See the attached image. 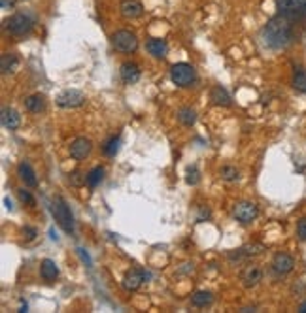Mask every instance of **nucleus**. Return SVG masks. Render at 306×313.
Wrapping results in <instances>:
<instances>
[{
  "label": "nucleus",
  "instance_id": "1",
  "mask_svg": "<svg viewBox=\"0 0 306 313\" xmlns=\"http://www.w3.org/2000/svg\"><path fill=\"white\" fill-rule=\"evenodd\" d=\"M293 36H295L293 21L280 15V13H278L276 17H272L265 25L263 32H261L263 44L266 47H271V49H282V47L289 46L293 42Z\"/></svg>",
  "mask_w": 306,
  "mask_h": 313
},
{
  "label": "nucleus",
  "instance_id": "2",
  "mask_svg": "<svg viewBox=\"0 0 306 313\" xmlns=\"http://www.w3.org/2000/svg\"><path fill=\"white\" fill-rule=\"evenodd\" d=\"M51 213L57 221V225L63 228L66 234H72L74 232V217H72V211H70L68 204L63 197H55L51 202Z\"/></svg>",
  "mask_w": 306,
  "mask_h": 313
},
{
  "label": "nucleus",
  "instance_id": "3",
  "mask_svg": "<svg viewBox=\"0 0 306 313\" xmlns=\"http://www.w3.org/2000/svg\"><path fill=\"white\" fill-rule=\"evenodd\" d=\"M6 29L15 38H23L34 29V17L30 13H15L6 21Z\"/></svg>",
  "mask_w": 306,
  "mask_h": 313
},
{
  "label": "nucleus",
  "instance_id": "4",
  "mask_svg": "<svg viewBox=\"0 0 306 313\" xmlns=\"http://www.w3.org/2000/svg\"><path fill=\"white\" fill-rule=\"evenodd\" d=\"M274 4L278 13L291 21L306 17V0H274Z\"/></svg>",
  "mask_w": 306,
  "mask_h": 313
},
{
  "label": "nucleus",
  "instance_id": "5",
  "mask_svg": "<svg viewBox=\"0 0 306 313\" xmlns=\"http://www.w3.org/2000/svg\"><path fill=\"white\" fill-rule=\"evenodd\" d=\"M170 77L178 87H191L196 80V72L191 64L178 63L170 68Z\"/></svg>",
  "mask_w": 306,
  "mask_h": 313
},
{
  "label": "nucleus",
  "instance_id": "6",
  "mask_svg": "<svg viewBox=\"0 0 306 313\" xmlns=\"http://www.w3.org/2000/svg\"><path fill=\"white\" fill-rule=\"evenodd\" d=\"M112 44L116 47V51L125 53V55L138 49V38L131 30H117L116 34L112 36Z\"/></svg>",
  "mask_w": 306,
  "mask_h": 313
},
{
  "label": "nucleus",
  "instance_id": "7",
  "mask_svg": "<svg viewBox=\"0 0 306 313\" xmlns=\"http://www.w3.org/2000/svg\"><path fill=\"white\" fill-rule=\"evenodd\" d=\"M232 215H235V219L238 223H242V225H248L251 221H255V217L259 215V209L255 206L254 202H248V200H244V202H238L232 209Z\"/></svg>",
  "mask_w": 306,
  "mask_h": 313
},
{
  "label": "nucleus",
  "instance_id": "8",
  "mask_svg": "<svg viewBox=\"0 0 306 313\" xmlns=\"http://www.w3.org/2000/svg\"><path fill=\"white\" fill-rule=\"evenodd\" d=\"M148 278V273L144 272V270H138V268H131V270H127L125 272V276H123V289L129 290V292H133V290H138L140 285L144 283V279Z\"/></svg>",
  "mask_w": 306,
  "mask_h": 313
},
{
  "label": "nucleus",
  "instance_id": "9",
  "mask_svg": "<svg viewBox=\"0 0 306 313\" xmlns=\"http://www.w3.org/2000/svg\"><path fill=\"white\" fill-rule=\"evenodd\" d=\"M85 102V94L76 89H66L57 96V106L61 108H78Z\"/></svg>",
  "mask_w": 306,
  "mask_h": 313
},
{
  "label": "nucleus",
  "instance_id": "10",
  "mask_svg": "<svg viewBox=\"0 0 306 313\" xmlns=\"http://www.w3.org/2000/svg\"><path fill=\"white\" fill-rule=\"evenodd\" d=\"M295 268V259L289 253H276L274 259H272V270L278 273V276H287L289 272H293Z\"/></svg>",
  "mask_w": 306,
  "mask_h": 313
},
{
  "label": "nucleus",
  "instance_id": "11",
  "mask_svg": "<svg viewBox=\"0 0 306 313\" xmlns=\"http://www.w3.org/2000/svg\"><path fill=\"white\" fill-rule=\"evenodd\" d=\"M93 149V144L89 138H76L72 144H70V156L72 159H76V161H83L85 156H89V153H91Z\"/></svg>",
  "mask_w": 306,
  "mask_h": 313
},
{
  "label": "nucleus",
  "instance_id": "12",
  "mask_svg": "<svg viewBox=\"0 0 306 313\" xmlns=\"http://www.w3.org/2000/svg\"><path fill=\"white\" fill-rule=\"evenodd\" d=\"M119 12L125 19H138L144 13V6L138 0H121L119 4Z\"/></svg>",
  "mask_w": 306,
  "mask_h": 313
},
{
  "label": "nucleus",
  "instance_id": "13",
  "mask_svg": "<svg viewBox=\"0 0 306 313\" xmlns=\"http://www.w3.org/2000/svg\"><path fill=\"white\" fill-rule=\"evenodd\" d=\"M240 279H242L244 287L251 289V287H255V285H259V281L263 279V270H261L259 266H255V264L246 266L244 268L242 276H240Z\"/></svg>",
  "mask_w": 306,
  "mask_h": 313
},
{
  "label": "nucleus",
  "instance_id": "14",
  "mask_svg": "<svg viewBox=\"0 0 306 313\" xmlns=\"http://www.w3.org/2000/svg\"><path fill=\"white\" fill-rule=\"evenodd\" d=\"M17 175L21 178V181H23L27 187H36V185H38L36 172H34V168L30 166L29 161H21V163L17 164Z\"/></svg>",
  "mask_w": 306,
  "mask_h": 313
},
{
  "label": "nucleus",
  "instance_id": "15",
  "mask_svg": "<svg viewBox=\"0 0 306 313\" xmlns=\"http://www.w3.org/2000/svg\"><path fill=\"white\" fill-rule=\"evenodd\" d=\"M0 123L2 127L8 128V130H15L21 125V115L13 108H2V115H0Z\"/></svg>",
  "mask_w": 306,
  "mask_h": 313
},
{
  "label": "nucleus",
  "instance_id": "16",
  "mask_svg": "<svg viewBox=\"0 0 306 313\" xmlns=\"http://www.w3.org/2000/svg\"><path fill=\"white\" fill-rule=\"evenodd\" d=\"M119 75H121V80L125 83H136L140 80V68L136 63H131V61H127V63H123L121 66H119Z\"/></svg>",
  "mask_w": 306,
  "mask_h": 313
},
{
  "label": "nucleus",
  "instance_id": "17",
  "mask_svg": "<svg viewBox=\"0 0 306 313\" xmlns=\"http://www.w3.org/2000/svg\"><path fill=\"white\" fill-rule=\"evenodd\" d=\"M146 49H148V53H150L151 57L165 58V55H167V51H168V46H167V42L161 40V38H151V40H148V44H146Z\"/></svg>",
  "mask_w": 306,
  "mask_h": 313
},
{
  "label": "nucleus",
  "instance_id": "18",
  "mask_svg": "<svg viewBox=\"0 0 306 313\" xmlns=\"http://www.w3.org/2000/svg\"><path fill=\"white\" fill-rule=\"evenodd\" d=\"M210 100H212L215 106H223V108H229L232 102L231 94L227 93V89L221 87V85H215V87L210 91Z\"/></svg>",
  "mask_w": 306,
  "mask_h": 313
},
{
  "label": "nucleus",
  "instance_id": "19",
  "mask_svg": "<svg viewBox=\"0 0 306 313\" xmlns=\"http://www.w3.org/2000/svg\"><path fill=\"white\" fill-rule=\"evenodd\" d=\"M40 276L46 281H55L59 276V268L57 264H55V261H51V259H44L40 264Z\"/></svg>",
  "mask_w": 306,
  "mask_h": 313
},
{
  "label": "nucleus",
  "instance_id": "20",
  "mask_svg": "<svg viewBox=\"0 0 306 313\" xmlns=\"http://www.w3.org/2000/svg\"><path fill=\"white\" fill-rule=\"evenodd\" d=\"M25 108L30 113H40V111L46 110V99L42 94H32L29 99H25Z\"/></svg>",
  "mask_w": 306,
  "mask_h": 313
},
{
  "label": "nucleus",
  "instance_id": "21",
  "mask_svg": "<svg viewBox=\"0 0 306 313\" xmlns=\"http://www.w3.org/2000/svg\"><path fill=\"white\" fill-rule=\"evenodd\" d=\"M212 302H214V295L208 292V290H199V292H195V295L191 296V304L195 307H206Z\"/></svg>",
  "mask_w": 306,
  "mask_h": 313
},
{
  "label": "nucleus",
  "instance_id": "22",
  "mask_svg": "<svg viewBox=\"0 0 306 313\" xmlns=\"http://www.w3.org/2000/svg\"><path fill=\"white\" fill-rule=\"evenodd\" d=\"M19 58L13 55V53H4L2 58H0V68H2V74H10L17 68Z\"/></svg>",
  "mask_w": 306,
  "mask_h": 313
},
{
  "label": "nucleus",
  "instance_id": "23",
  "mask_svg": "<svg viewBox=\"0 0 306 313\" xmlns=\"http://www.w3.org/2000/svg\"><path fill=\"white\" fill-rule=\"evenodd\" d=\"M178 121L184 125V127H193L196 121V111L193 108H182L178 111Z\"/></svg>",
  "mask_w": 306,
  "mask_h": 313
},
{
  "label": "nucleus",
  "instance_id": "24",
  "mask_svg": "<svg viewBox=\"0 0 306 313\" xmlns=\"http://www.w3.org/2000/svg\"><path fill=\"white\" fill-rule=\"evenodd\" d=\"M293 87L299 91V93H304L306 94V72L304 68L297 66L293 72Z\"/></svg>",
  "mask_w": 306,
  "mask_h": 313
},
{
  "label": "nucleus",
  "instance_id": "25",
  "mask_svg": "<svg viewBox=\"0 0 306 313\" xmlns=\"http://www.w3.org/2000/svg\"><path fill=\"white\" fill-rule=\"evenodd\" d=\"M102 178H104V168H102V166H95V168L87 174V185L91 187V189H95V187L100 185Z\"/></svg>",
  "mask_w": 306,
  "mask_h": 313
},
{
  "label": "nucleus",
  "instance_id": "26",
  "mask_svg": "<svg viewBox=\"0 0 306 313\" xmlns=\"http://www.w3.org/2000/svg\"><path fill=\"white\" fill-rule=\"evenodd\" d=\"M119 145H121V138H119V136H112V138L104 144L102 151H104L106 156H116L117 151H119Z\"/></svg>",
  "mask_w": 306,
  "mask_h": 313
},
{
  "label": "nucleus",
  "instance_id": "27",
  "mask_svg": "<svg viewBox=\"0 0 306 313\" xmlns=\"http://www.w3.org/2000/svg\"><path fill=\"white\" fill-rule=\"evenodd\" d=\"M68 181H70V185H74V187L85 185V183H87V174H83V172H80V170H74V172L68 175Z\"/></svg>",
  "mask_w": 306,
  "mask_h": 313
},
{
  "label": "nucleus",
  "instance_id": "28",
  "mask_svg": "<svg viewBox=\"0 0 306 313\" xmlns=\"http://www.w3.org/2000/svg\"><path fill=\"white\" fill-rule=\"evenodd\" d=\"M221 178L225 181H237L240 178V172L235 166H223L221 168Z\"/></svg>",
  "mask_w": 306,
  "mask_h": 313
},
{
  "label": "nucleus",
  "instance_id": "29",
  "mask_svg": "<svg viewBox=\"0 0 306 313\" xmlns=\"http://www.w3.org/2000/svg\"><path fill=\"white\" fill-rule=\"evenodd\" d=\"M185 181H187L189 185H196V183L201 181V172H199V168H196L195 164L187 168V178H185Z\"/></svg>",
  "mask_w": 306,
  "mask_h": 313
},
{
  "label": "nucleus",
  "instance_id": "30",
  "mask_svg": "<svg viewBox=\"0 0 306 313\" xmlns=\"http://www.w3.org/2000/svg\"><path fill=\"white\" fill-rule=\"evenodd\" d=\"M263 251H265V245H261V244H251V245H246V247H242L244 257L259 255V253H263Z\"/></svg>",
  "mask_w": 306,
  "mask_h": 313
},
{
  "label": "nucleus",
  "instance_id": "31",
  "mask_svg": "<svg viewBox=\"0 0 306 313\" xmlns=\"http://www.w3.org/2000/svg\"><path fill=\"white\" fill-rule=\"evenodd\" d=\"M17 198L23 204H27V206H34V204H36L34 197H32V194H30V191H27V189H17Z\"/></svg>",
  "mask_w": 306,
  "mask_h": 313
},
{
  "label": "nucleus",
  "instance_id": "32",
  "mask_svg": "<svg viewBox=\"0 0 306 313\" xmlns=\"http://www.w3.org/2000/svg\"><path fill=\"white\" fill-rule=\"evenodd\" d=\"M297 236H299V240L306 242V217H302V219L297 223Z\"/></svg>",
  "mask_w": 306,
  "mask_h": 313
},
{
  "label": "nucleus",
  "instance_id": "33",
  "mask_svg": "<svg viewBox=\"0 0 306 313\" xmlns=\"http://www.w3.org/2000/svg\"><path fill=\"white\" fill-rule=\"evenodd\" d=\"M36 234H38V232H36V228H32V226H25L23 228V236L29 240V242L36 238Z\"/></svg>",
  "mask_w": 306,
  "mask_h": 313
},
{
  "label": "nucleus",
  "instance_id": "34",
  "mask_svg": "<svg viewBox=\"0 0 306 313\" xmlns=\"http://www.w3.org/2000/svg\"><path fill=\"white\" fill-rule=\"evenodd\" d=\"M17 4V0H0V8L2 10H13Z\"/></svg>",
  "mask_w": 306,
  "mask_h": 313
},
{
  "label": "nucleus",
  "instance_id": "35",
  "mask_svg": "<svg viewBox=\"0 0 306 313\" xmlns=\"http://www.w3.org/2000/svg\"><path fill=\"white\" fill-rule=\"evenodd\" d=\"M208 217H210V209L208 208H201V213H199V217H196V219L204 221V219H208Z\"/></svg>",
  "mask_w": 306,
  "mask_h": 313
},
{
  "label": "nucleus",
  "instance_id": "36",
  "mask_svg": "<svg viewBox=\"0 0 306 313\" xmlns=\"http://www.w3.org/2000/svg\"><path fill=\"white\" fill-rule=\"evenodd\" d=\"M299 311L300 313H306V300L302 302V304H300V307H299Z\"/></svg>",
  "mask_w": 306,
  "mask_h": 313
},
{
  "label": "nucleus",
  "instance_id": "37",
  "mask_svg": "<svg viewBox=\"0 0 306 313\" xmlns=\"http://www.w3.org/2000/svg\"><path fill=\"white\" fill-rule=\"evenodd\" d=\"M4 202H6V208L12 209V202H10V198H4Z\"/></svg>",
  "mask_w": 306,
  "mask_h": 313
}]
</instances>
